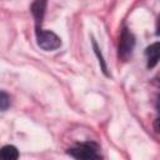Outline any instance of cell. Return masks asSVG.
Returning a JSON list of instances; mask_svg holds the SVG:
<instances>
[{
	"label": "cell",
	"mask_w": 160,
	"mask_h": 160,
	"mask_svg": "<svg viewBox=\"0 0 160 160\" xmlns=\"http://www.w3.org/2000/svg\"><path fill=\"white\" fill-rule=\"evenodd\" d=\"M154 128H155V130H156L158 132H160V118H158V119L155 120V122H154Z\"/></svg>",
	"instance_id": "cell-8"
},
{
	"label": "cell",
	"mask_w": 160,
	"mask_h": 160,
	"mask_svg": "<svg viewBox=\"0 0 160 160\" xmlns=\"http://www.w3.org/2000/svg\"><path fill=\"white\" fill-rule=\"evenodd\" d=\"M9 104H10V101H9V96H8L4 91H1V95H0V105H1V110H6L8 106H9Z\"/></svg>",
	"instance_id": "cell-7"
},
{
	"label": "cell",
	"mask_w": 160,
	"mask_h": 160,
	"mask_svg": "<svg viewBox=\"0 0 160 160\" xmlns=\"http://www.w3.org/2000/svg\"><path fill=\"white\" fill-rule=\"evenodd\" d=\"M36 39H38V45L48 51L55 50L60 48L61 41L60 38L54 34L52 31H44V30H38L36 31Z\"/></svg>",
	"instance_id": "cell-2"
},
{
	"label": "cell",
	"mask_w": 160,
	"mask_h": 160,
	"mask_svg": "<svg viewBox=\"0 0 160 160\" xmlns=\"http://www.w3.org/2000/svg\"><path fill=\"white\" fill-rule=\"evenodd\" d=\"M0 156H1V160H18L19 158V151L15 146L12 145H5L2 149H1V152H0Z\"/></svg>",
	"instance_id": "cell-5"
},
{
	"label": "cell",
	"mask_w": 160,
	"mask_h": 160,
	"mask_svg": "<svg viewBox=\"0 0 160 160\" xmlns=\"http://www.w3.org/2000/svg\"><path fill=\"white\" fill-rule=\"evenodd\" d=\"M134 44H135V41H134L132 35L128 31V29H125V30L122 31L121 40H120V45H119V55H120L122 59H126L129 55H131Z\"/></svg>",
	"instance_id": "cell-3"
},
{
	"label": "cell",
	"mask_w": 160,
	"mask_h": 160,
	"mask_svg": "<svg viewBox=\"0 0 160 160\" xmlns=\"http://www.w3.org/2000/svg\"><path fill=\"white\" fill-rule=\"evenodd\" d=\"M145 55L148 60V66L154 68L160 60V42H154L148 46L145 50Z\"/></svg>",
	"instance_id": "cell-4"
},
{
	"label": "cell",
	"mask_w": 160,
	"mask_h": 160,
	"mask_svg": "<svg viewBox=\"0 0 160 160\" xmlns=\"http://www.w3.org/2000/svg\"><path fill=\"white\" fill-rule=\"evenodd\" d=\"M32 14L36 19V28H39V24H41V19H42V15H44V9H45V2L42 1H36L32 4Z\"/></svg>",
	"instance_id": "cell-6"
},
{
	"label": "cell",
	"mask_w": 160,
	"mask_h": 160,
	"mask_svg": "<svg viewBox=\"0 0 160 160\" xmlns=\"http://www.w3.org/2000/svg\"><path fill=\"white\" fill-rule=\"evenodd\" d=\"M158 109H159V111H160V96H159V100H158Z\"/></svg>",
	"instance_id": "cell-10"
},
{
	"label": "cell",
	"mask_w": 160,
	"mask_h": 160,
	"mask_svg": "<svg viewBox=\"0 0 160 160\" xmlns=\"http://www.w3.org/2000/svg\"><path fill=\"white\" fill-rule=\"evenodd\" d=\"M68 152L76 160H102L100 149L95 142H84L76 145Z\"/></svg>",
	"instance_id": "cell-1"
},
{
	"label": "cell",
	"mask_w": 160,
	"mask_h": 160,
	"mask_svg": "<svg viewBox=\"0 0 160 160\" xmlns=\"http://www.w3.org/2000/svg\"><path fill=\"white\" fill-rule=\"evenodd\" d=\"M156 28H158V34L160 35V16L158 19V24H156Z\"/></svg>",
	"instance_id": "cell-9"
}]
</instances>
